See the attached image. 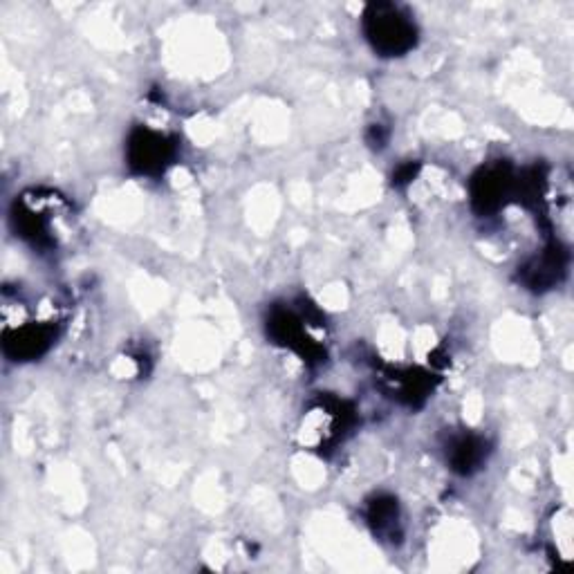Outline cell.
Here are the masks:
<instances>
[{
	"mask_svg": "<svg viewBox=\"0 0 574 574\" xmlns=\"http://www.w3.org/2000/svg\"><path fill=\"white\" fill-rule=\"evenodd\" d=\"M364 30L373 48L384 57H400L415 45V25L395 5H370L364 18Z\"/></svg>",
	"mask_w": 574,
	"mask_h": 574,
	"instance_id": "1",
	"label": "cell"
},
{
	"mask_svg": "<svg viewBox=\"0 0 574 574\" xmlns=\"http://www.w3.org/2000/svg\"><path fill=\"white\" fill-rule=\"evenodd\" d=\"M173 148L171 144L151 131H137L131 137V146H128V157L131 164L140 173H155L162 171L164 164L171 160Z\"/></svg>",
	"mask_w": 574,
	"mask_h": 574,
	"instance_id": "2",
	"label": "cell"
},
{
	"mask_svg": "<svg viewBox=\"0 0 574 574\" xmlns=\"http://www.w3.org/2000/svg\"><path fill=\"white\" fill-rule=\"evenodd\" d=\"M507 178L501 169L483 171L480 178L474 182V200L483 211H492L501 205V198L505 196Z\"/></svg>",
	"mask_w": 574,
	"mask_h": 574,
	"instance_id": "3",
	"label": "cell"
},
{
	"mask_svg": "<svg viewBox=\"0 0 574 574\" xmlns=\"http://www.w3.org/2000/svg\"><path fill=\"white\" fill-rule=\"evenodd\" d=\"M483 442L478 438H460L451 449V462L453 469L460 471V474H469L471 469H476L483 460Z\"/></svg>",
	"mask_w": 574,
	"mask_h": 574,
	"instance_id": "4",
	"label": "cell"
}]
</instances>
